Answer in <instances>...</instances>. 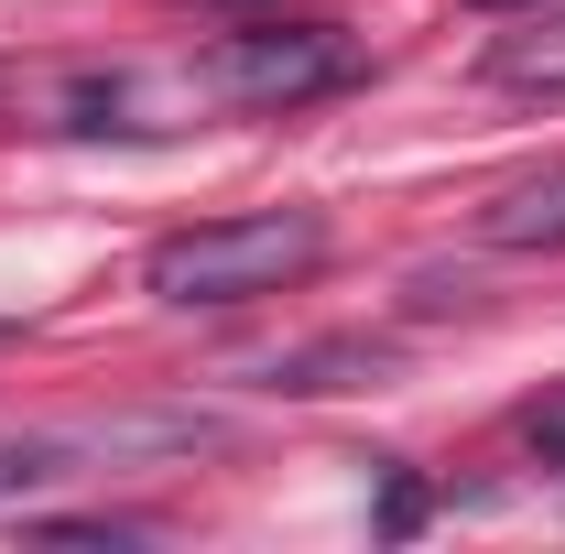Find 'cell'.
I'll use <instances>...</instances> for the list:
<instances>
[{"mask_svg":"<svg viewBox=\"0 0 565 554\" xmlns=\"http://www.w3.org/2000/svg\"><path fill=\"white\" fill-rule=\"evenodd\" d=\"M217 98H250V109H305V98H327V87H349L359 76V44L338 22H250V33H228L207 55Z\"/></svg>","mask_w":565,"mask_h":554,"instance_id":"2","label":"cell"},{"mask_svg":"<svg viewBox=\"0 0 565 554\" xmlns=\"http://www.w3.org/2000/svg\"><path fill=\"white\" fill-rule=\"evenodd\" d=\"M327 262V217L316 207H250V217H207V228H174L152 239V305L196 316V305H250V294H282Z\"/></svg>","mask_w":565,"mask_h":554,"instance_id":"1","label":"cell"},{"mask_svg":"<svg viewBox=\"0 0 565 554\" xmlns=\"http://www.w3.org/2000/svg\"><path fill=\"white\" fill-rule=\"evenodd\" d=\"M479 11H533V0H479Z\"/></svg>","mask_w":565,"mask_h":554,"instance_id":"8","label":"cell"},{"mask_svg":"<svg viewBox=\"0 0 565 554\" xmlns=\"http://www.w3.org/2000/svg\"><path fill=\"white\" fill-rule=\"evenodd\" d=\"M490 76L500 87H565V22L555 33H511V44L490 55Z\"/></svg>","mask_w":565,"mask_h":554,"instance_id":"4","label":"cell"},{"mask_svg":"<svg viewBox=\"0 0 565 554\" xmlns=\"http://www.w3.org/2000/svg\"><path fill=\"white\" fill-rule=\"evenodd\" d=\"M479 239H490V251H565V163L500 185L490 207H479Z\"/></svg>","mask_w":565,"mask_h":554,"instance_id":"3","label":"cell"},{"mask_svg":"<svg viewBox=\"0 0 565 554\" xmlns=\"http://www.w3.org/2000/svg\"><path fill=\"white\" fill-rule=\"evenodd\" d=\"M414 522H424V479H403V468H392V479H381V533L403 544Z\"/></svg>","mask_w":565,"mask_h":554,"instance_id":"6","label":"cell"},{"mask_svg":"<svg viewBox=\"0 0 565 554\" xmlns=\"http://www.w3.org/2000/svg\"><path fill=\"white\" fill-rule=\"evenodd\" d=\"M55 468H66V435H22V446H0V500L33 489V479H55Z\"/></svg>","mask_w":565,"mask_h":554,"instance_id":"5","label":"cell"},{"mask_svg":"<svg viewBox=\"0 0 565 554\" xmlns=\"http://www.w3.org/2000/svg\"><path fill=\"white\" fill-rule=\"evenodd\" d=\"M522 435H533V457H555V468H565V392L522 403Z\"/></svg>","mask_w":565,"mask_h":554,"instance_id":"7","label":"cell"}]
</instances>
